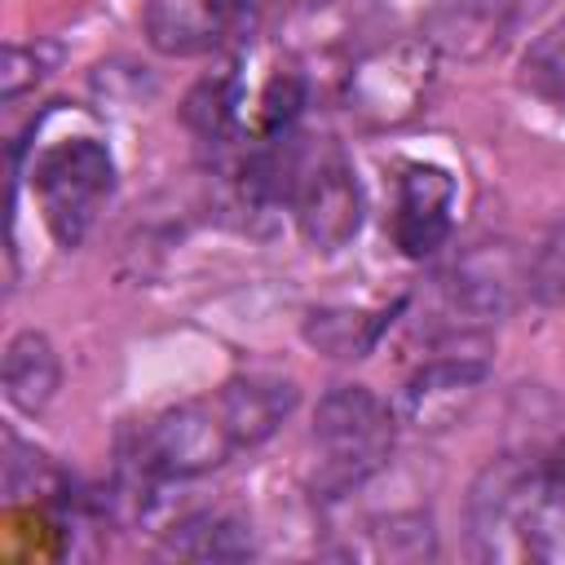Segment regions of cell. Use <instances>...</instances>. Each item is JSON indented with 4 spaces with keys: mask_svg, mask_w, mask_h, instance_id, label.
<instances>
[{
    "mask_svg": "<svg viewBox=\"0 0 565 565\" xmlns=\"http://www.w3.org/2000/svg\"><path fill=\"white\" fill-rule=\"evenodd\" d=\"M468 539L481 561H565V446L490 459L468 490Z\"/></svg>",
    "mask_w": 565,
    "mask_h": 565,
    "instance_id": "1",
    "label": "cell"
},
{
    "mask_svg": "<svg viewBox=\"0 0 565 565\" xmlns=\"http://www.w3.org/2000/svg\"><path fill=\"white\" fill-rule=\"evenodd\" d=\"M397 411L366 384H335L313 411V490L322 499L353 494L393 455Z\"/></svg>",
    "mask_w": 565,
    "mask_h": 565,
    "instance_id": "2",
    "label": "cell"
},
{
    "mask_svg": "<svg viewBox=\"0 0 565 565\" xmlns=\"http://www.w3.org/2000/svg\"><path fill=\"white\" fill-rule=\"evenodd\" d=\"M243 450L225 406L216 393L181 402L159 411L137 428V441L128 450V468L141 486H163V481H190L203 477L221 463H230Z\"/></svg>",
    "mask_w": 565,
    "mask_h": 565,
    "instance_id": "3",
    "label": "cell"
},
{
    "mask_svg": "<svg viewBox=\"0 0 565 565\" xmlns=\"http://www.w3.org/2000/svg\"><path fill=\"white\" fill-rule=\"evenodd\" d=\"M35 199L49 234L62 247H79L115 194V159L97 137H66L35 159Z\"/></svg>",
    "mask_w": 565,
    "mask_h": 565,
    "instance_id": "4",
    "label": "cell"
},
{
    "mask_svg": "<svg viewBox=\"0 0 565 565\" xmlns=\"http://www.w3.org/2000/svg\"><path fill=\"white\" fill-rule=\"evenodd\" d=\"M287 199L296 225L313 252H344L362 230V185L358 168L340 146L296 150Z\"/></svg>",
    "mask_w": 565,
    "mask_h": 565,
    "instance_id": "5",
    "label": "cell"
},
{
    "mask_svg": "<svg viewBox=\"0 0 565 565\" xmlns=\"http://www.w3.org/2000/svg\"><path fill=\"white\" fill-rule=\"evenodd\" d=\"M433 88V44L428 40H393L358 57L349 71V110L366 124H402L411 119Z\"/></svg>",
    "mask_w": 565,
    "mask_h": 565,
    "instance_id": "6",
    "label": "cell"
},
{
    "mask_svg": "<svg viewBox=\"0 0 565 565\" xmlns=\"http://www.w3.org/2000/svg\"><path fill=\"white\" fill-rule=\"evenodd\" d=\"M252 0H146L141 26L163 57H203L238 44L252 31Z\"/></svg>",
    "mask_w": 565,
    "mask_h": 565,
    "instance_id": "7",
    "label": "cell"
},
{
    "mask_svg": "<svg viewBox=\"0 0 565 565\" xmlns=\"http://www.w3.org/2000/svg\"><path fill=\"white\" fill-rule=\"evenodd\" d=\"M490 380V362L481 353H437L428 358L397 393V424L415 433H446L455 428L481 397Z\"/></svg>",
    "mask_w": 565,
    "mask_h": 565,
    "instance_id": "8",
    "label": "cell"
},
{
    "mask_svg": "<svg viewBox=\"0 0 565 565\" xmlns=\"http://www.w3.org/2000/svg\"><path fill=\"white\" fill-rule=\"evenodd\" d=\"M450 207H455V177L441 163H406L397 177V207H393V243L402 256L424 260L450 238Z\"/></svg>",
    "mask_w": 565,
    "mask_h": 565,
    "instance_id": "9",
    "label": "cell"
},
{
    "mask_svg": "<svg viewBox=\"0 0 565 565\" xmlns=\"http://www.w3.org/2000/svg\"><path fill=\"white\" fill-rule=\"evenodd\" d=\"M521 282H530L521 260L508 247L486 243L481 252L463 256L446 274V305L450 313H463V318H499L516 305Z\"/></svg>",
    "mask_w": 565,
    "mask_h": 565,
    "instance_id": "10",
    "label": "cell"
},
{
    "mask_svg": "<svg viewBox=\"0 0 565 565\" xmlns=\"http://www.w3.org/2000/svg\"><path fill=\"white\" fill-rule=\"evenodd\" d=\"M243 450L260 446L265 437L278 433V424L291 415L296 406V384L282 380V375H238V380H225L216 388Z\"/></svg>",
    "mask_w": 565,
    "mask_h": 565,
    "instance_id": "11",
    "label": "cell"
},
{
    "mask_svg": "<svg viewBox=\"0 0 565 565\" xmlns=\"http://www.w3.org/2000/svg\"><path fill=\"white\" fill-rule=\"evenodd\" d=\"M547 0H450L437 13V44L455 53H486L494 49L521 18L539 13Z\"/></svg>",
    "mask_w": 565,
    "mask_h": 565,
    "instance_id": "12",
    "label": "cell"
},
{
    "mask_svg": "<svg viewBox=\"0 0 565 565\" xmlns=\"http://www.w3.org/2000/svg\"><path fill=\"white\" fill-rule=\"evenodd\" d=\"M62 384V362L57 349L49 344L44 331H18L4 349V397L22 415H40Z\"/></svg>",
    "mask_w": 565,
    "mask_h": 565,
    "instance_id": "13",
    "label": "cell"
},
{
    "mask_svg": "<svg viewBox=\"0 0 565 565\" xmlns=\"http://www.w3.org/2000/svg\"><path fill=\"white\" fill-rule=\"evenodd\" d=\"M163 552L185 561H243L252 556V530L230 512H194L172 525Z\"/></svg>",
    "mask_w": 565,
    "mask_h": 565,
    "instance_id": "14",
    "label": "cell"
},
{
    "mask_svg": "<svg viewBox=\"0 0 565 565\" xmlns=\"http://www.w3.org/2000/svg\"><path fill=\"white\" fill-rule=\"evenodd\" d=\"M388 318L384 313H362V309H313L305 322L309 344H318L331 358H366L371 344L384 335Z\"/></svg>",
    "mask_w": 565,
    "mask_h": 565,
    "instance_id": "15",
    "label": "cell"
},
{
    "mask_svg": "<svg viewBox=\"0 0 565 565\" xmlns=\"http://www.w3.org/2000/svg\"><path fill=\"white\" fill-rule=\"evenodd\" d=\"M181 115H185V124L203 141H212V146L230 141L234 128H238V79L234 75H207V79H199L190 88Z\"/></svg>",
    "mask_w": 565,
    "mask_h": 565,
    "instance_id": "16",
    "label": "cell"
},
{
    "mask_svg": "<svg viewBox=\"0 0 565 565\" xmlns=\"http://www.w3.org/2000/svg\"><path fill=\"white\" fill-rule=\"evenodd\" d=\"M521 84L534 97L565 106V13L552 26H543L521 53Z\"/></svg>",
    "mask_w": 565,
    "mask_h": 565,
    "instance_id": "17",
    "label": "cell"
},
{
    "mask_svg": "<svg viewBox=\"0 0 565 565\" xmlns=\"http://www.w3.org/2000/svg\"><path fill=\"white\" fill-rule=\"evenodd\" d=\"M305 106V79L300 75H274L260 97V137H291V124Z\"/></svg>",
    "mask_w": 565,
    "mask_h": 565,
    "instance_id": "18",
    "label": "cell"
},
{
    "mask_svg": "<svg viewBox=\"0 0 565 565\" xmlns=\"http://www.w3.org/2000/svg\"><path fill=\"white\" fill-rule=\"evenodd\" d=\"M53 49L49 44H9L4 49V102H13L22 88H31V84H40L44 75H49V66H53Z\"/></svg>",
    "mask_w": 565,
    "mask_h": 565,
    "instance_id": "19",
    "label": "cell"
}]
</instances>
